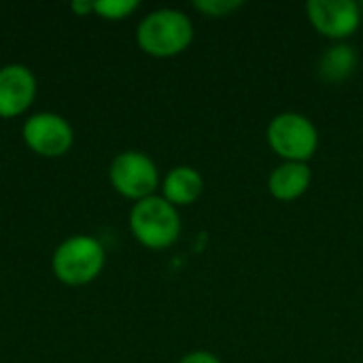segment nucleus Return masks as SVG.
<instances>
[{"label": "nucleus", "instance_id": "1", "mask_svg": "<svg viewBox=\"0 0 363 363\" xmlns=\"http://www.w3.org/2000/svg\"><path fill=\"white\" fill-rule=\"evenodd\" d=\"M194 40V23L179 9H155L136 28L138 47L157 60L181 55Z\"/></svg>", "mask_w": 363, "mask_h": 363}, {"label": "nucleus", "instance_id": "2", "mask_svg": "<svg viewBox=\"0 0 363 363\" xmlns=\"http://www.w3.org/2000/svg\"><path fill=\"white\" fill-rule=\"evenodd\" d=\"M106 253L98 238L77 234L57 245L51 257V270L55 279L68 287L89 285L104 270Z\"/></svg>", "mask_w": 363, "mask_h": 363}, {"label": "nucleus", "instance_id": "3", "mask_svg": "<svg viewBox=\"0 0 363 363\" xmlns=\"http://www.w3.org/2000/svg\"><path fill=\"white\" fill-rule=\"evenodd\" d=\"M130 232L143 247L151 251H164L181 236L179 208L157 194L134 202L130 211Z\"/></svg>", "mask_w": 363, "mask_h": 363}, {"label": "nucleus", "instance_id": "4", "mask_svg": "<svg viewBox=\"0 0 363 363\" xmlns=\"http://www.w3.org/2000/svg\"><path fill=\"white\" fill-rule=\"evenodd\" d=\"M266 140L283 162L308 164L319 149V130L306 115L285 111L270 119L266 128Z\"/></svg>", "mask_w": 363, "mask_h": 363}, {"label": "nucleus", "instance_id": "5", "mask_svg": "<svg viewBox=\"0 0 363 363\" xmlns=\"http://www.w3.org/2000/svg\"><path fill=\"white\" fill-rule=\"evenodd\" d=\"M108 181L119 196L140 202L155 196V189L160 187V170L147 153L121 151L108 166Z\"/></svg>", "mask_w": 363, "mask_h": 363}, {"label": "nucleus", "instance_id": "6", "mask_svg": "<svg viewBox=\"0 0 363 363\" xmlns=\"http://www.w3.org/2000/svg\"><path fill=\"white\" fill-rule=\"evenodd\" d=\"M21 138L26 147L40 157H62L74 143L72 125L57 113H34L21 125Z\"/></svg>", "mask_w": 363, "mask_h": 363}, {"label": "nucleus", "instance_id": "7", "mask_svg": "<svg viewBox=\"0 0 363 363\" xmlns=\"http://www.w3.org/2000/svg\"><path fill=\"white\" fill-rule=\"evenodd\" d=\"M362 4L355 0H308L306 17L311 26L334 43H345L362 23Z\"/></svg>", "mask_w": 363, "mask_h": 363}, {"label": "nucleus", "instance_id": "8", "mask_svg": "<svg viewBox=\"0 0 363 363\" xmlns=\"http://www.w3.org/2000/svg\"><path fill=\"white\" fill-rule=\"evenodd\" d=\"M36 98V77L26 64H6L0 68V117L23 115Z\"/></svg>", "mask_w": 363, "mask_h": 363}, {"label": "nucleus", "instance_id": "9", "mask_svg": "<svg viewBox=\"0 0 363 363\" xmlns=\"http://www.w3.org/2000/svg\"><path fill=\"white\" fill-rule=\"evenodd\" d=\"M313 183V170L302 162H283L268 177V191L279 202H294L302 198Z\"/></svg>", "mask_w": 363, "mask_h": 363}, {"label": "nucleus", "instance_id": "10", "mask_svg": "<svg viewBox=\"0 0 363 363\" xmlns=\"http://www.w3.org/2000/svg\"><path fill=\"white\" fill-rule=\"evenodd\" d=\"M204 191V179L194 166H174L162 181V198L172 206H191Z\"/></svg>", "mask_w": 363, "mask_h": 363}, {"label": "nucleus", "instance_id": "11", "mask_svg": "<svg viewBox=\"0 0 363 363\" xmlns=\"http://www.w3.org/2000/svg\"><path fill=\"white\" fill-rule=\"evenodd\" d=\"M357 62H359V57H357V51L353 45L334 43L328 49H323V53L319 57V64H317L319 79L330 85L345 83L347 79L353 77Z\"/></svg>", "mask_w": 363, "mask_h": 363}, {"label": "nucleus", "instance_id": "12", "mask_svg": "<svg viewBox=\"0 0 363 363\" xmlns=\"http://www.w3.org/2000/svg\"><path fill=\"white\" fill-rule=\"evenodd\" d=\"M136 0H94V15H100L106 21H121L136 13Z\"/></svg>", "mask_w": 363, "mask_h": 363}, {"label": "nucleus", "instance_id": "13", "mask_svg": "<svg viewBox=\"0 0 363 363\" xmlns=\"http://www.w3.org/2000/svg\"><path fill=\"white\" fill-rule=\"evenodd\" d=\"M194 9L206 17H230L238 9H242L240 0H196Z\"/></svg>", "mask_w": 363, "mask_h": 363}, {"label": "nucleus", "instance_id": "14", "mask_svg": "<svg viewBox=\"0 0 363 363\" xmlns=\"http://www.w3.org/2000/svg\"><path fill=\"white\" fill-rule=\"evenodd\" d=\"M179 363H223L215 353L211 351H191L187 355H183Z\"/></svg>", "mask_w": 363, "mask_h": 363}, {"label": "nucleus", "instance_id": "15", "mask_svg": "<svg viewBox=\"0 0 363 363\" xmlns=\"http://www.w3.org/2000/svg\"><path fill=\"white\" fill-rule=\"evenodd\" d=\"M72 13H77L79 17H87V15H94V0H74L70 4Z\"/></svg>", "mask_w": 363, "mask_h": 363}, {"label": "nucleus", "instance_id": "16", "mask_svg": "<svg viewBox=\"0 0 363 363\" xmlns=\"http://www.w3.org/2000/svg\"><path fill=\"white\" fill-rule=\"evenodd\" d=\"M362 11H363V2H362Z\"/></svg>", "mask_w": 363, "mask_h": 363}]
</instances>
